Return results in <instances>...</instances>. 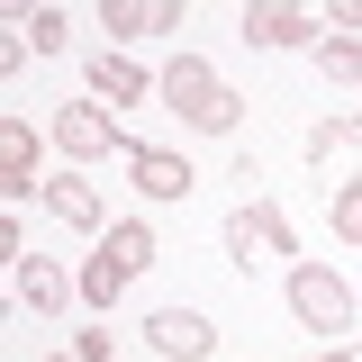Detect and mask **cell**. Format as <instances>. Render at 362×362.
Masks as SVG:
<instances>
[{
  "label": "cell",
  "mask_w": 362,
  "mask_h": 362,
  "mask_svg": "<svg viewBox=\"0 0 362 362\" xmlns=\"http://www.w3.org/2000/svg\"><path fill=\"white\" fill-rule=\"evenodd\" d=\"M308 163H362V118H317L308 127Z\"/></svg>",
  "instance_id": "12"
},
{
  "label": "cell",
  "mask_w": 362,
  "mask_h": 362,
  "mask_svg": "<svg viewBox=\"0 0 362 362\" xmlns=\"http://www.w3.org/2000/svg\"><path fill=\"white\" fill-rule=\"evenodd\" d=\"M73 362H82V354H73Z\"/></svg>",
  "instance_id": "22"
},
{
  "label": "cell",
  "mask_w": 362,
  "mask_h": 362,
  "mask_svg": "<svg viewBox=\"0 0 362 362\" xmlns=\"http://www.w3.org/2000/svg\"><path fill=\"white\" fill-rule=\"evenodd\" d=\"M127 173H136V190H145V199H190V181H199L173 145H127Z\"/></svg>",
  "instance_id": "5"
},
{
  "label": "cell",
  "mask_w": 362,
  "mask_h": 362,
  "mask_svg": "<svg viewBox=\"0 0 362 362\" xmlns=\"http://www.w3.org/2000/svg\"><path fill=\"white\" fill-rule=\"evenodd\" d=\"M45 209L64 226H100V190H90V181H45Z\"/></svg>",
  "instance_id": "13"
},
{
  "label": "cell",
  "mask_w": 362,
  "mask_h": 362,
  "mask_svg": "<svg viewBox=\"0 0 362 362\" xmlns=\"http://www.w3.org/2000/svg\"><path fill=\"white\" fill-rule=\"evenodd\" d=\"M290 308H299V326H317V335L335 344V326L354 317V290H344L326 263H299V272H290Z\"/></svg>",
  "instance_id": "2"
},
{
  "label": "cell",
  "mask_w": 362,
  "mask_h": 362,
  "mask_svg": "<svg viewBox=\"0 0 362 362\" xmlns=\"http://www.w3.org/2000/svg\"><path fill=\"white\" fill-rule=\"evenodd\" d=\"M145 335H154V354H173V362H209L218 354V326H209L199 308H154Z\"/></svg>",
  "instance_id": "4"
},
{
  "label": "cell",
  "mask_w": 362,
  "mask_h": 362,
  "mask_svg": "<svg viewBox=\"0 0 362 362\" xmlns=\"http://www.w3.org/2000/svg\"><path fill=\"white\" fill-rule=\"evenodd\" d=\"M335 28H362V0H335Z\"/></svg>",
  "instance_id": "19"
},
{
  "label": "cell",
  "mask_w": 362,
  "mask_h": 362,
  "mask_svg": "<svg viewBox=\"0 0 362 362\" xmlns=\"http://www.w3.org/2000/svg\"><path fill=\"white\" fill-rule=\"evenodd\" d=\"M308 362H354V344H344V335H335V344H326V354H308Z\"/></svg>",
  "instance_id": "20"
},
{
  "label": "cell",
  "mask_w": 362,
  "mask_h": 362,
  "mask_svg": "<svg viewBox=\"0 0 362 362\" xmlns=\"http://www.w3.org/2000/svg\"><path fill=\"white\" fill-rule=\"evenodd\" d=\"M28 37H37V54H54V45H64V9H37V18H28Z\"/></svg>",
  "instance_id": "18"
},
{
  "label": "cell",
  "mask_w": 362,
  "mask_h": 362,
  "mask_svg": "<svg viewBox=\"0 0 362 362\" xmlns=\"http://www.w3.org/2000/svg\"><path fill=\"white\" fill-rule=\"evenodd\" d=\"M109 37H173L181 28V0H100Z\"/></svg>",
  "instance_id": "7"
},
{
  "label": "cell",
  "mask_w": 362,
  "mask_h": 362,
  "mask_svg": "<svg viewBox=\"0 0 362 362\" xmlns=\"http://www.w3.org/2000/svg\"><path fill=\"white\" fill-rule=\"evenodd\" d=\"M0 190H9V199H28V190H37V136H28V118H9V127H0Z\"/></svg>",
  "instance_id": "9"
},
{
  "label": "cell",
  "mask_w": 362,
  "mask_h": 362,
  "mask_svg": "<svg viewBox=\"0 0 362 362\" xmlns=\"http://www.w3.org/2000/svg\"><path fill=\"white\" fill-rule=\"evenodd\" d=\"M118 290H127V272L109 263V254H90V272H82V299H100V308H109Z\"/></svg>",
  "instance_id": "16"
},
{
  "label": "cell",
  "mask_w": 362,
  "mask_h": 362,
  "mask_svg": "<svg viewBox=\"0 0 362 362\" xmlns=\"http://www.w3.org/2000/svg\"><path fill=\"white\" fill-rule=\"evenodd\" d=\"M18 299H28L37 317H54L64 299H73V281H64V272L45 263V254H18Z\"/></svg>",
  "instance_id": "11"
},
{
  "label": "cell",
  "mask_w": 362,
  "mask_h": 362,
  "mask_svg": "<svg viewBox=\"0 0 362 362\" xmlns=\"http://www.w3.org/2000/svg\"><path fill=\"white\" fill-rule=\"evenodd\" d=\"M90 100H109V109H136V100H145V73H136L127 54H90Z\"/></svg>",
  "instance_id": "10"
},
{
  "label": "cell",
  "mask_w": 362,
  "mask_h": 362,
  "mask_svg": "<svg viewBox=\"0 0 362 362\" xmlns=\"http://www.w3.org/2000/svg\"><path fill=\"white\" fill-rule=\"evenodd\" d=\"M335 235H344V245H362V181H344V190H335Z\"/></svg>",
  "instance_id": "17"
},
{
  "label": "cell",
  "mask_w": 362,
  "mask_h": 362,
  "mask_svg": "<svg viewBox=\"0 0 362 362\" xmlns=\"http://www.w3.org/2000/svg\"><path fill=\"white\" fill-rule=\"evenodd\" d=\"M54 145L90 163V154H109V145H127V136H118V118H109V109H90V100H73V109L54 118Z\"/></svg>",
  "instance_id": "6"
},
{
  "label": "cell",
  "mask_w": 362,
  "mask_h": 362,
  "mask_svg": "<svg viewBox=\"0 0 362 362\" xmlns=\"http://www.w3.org/2000/svg\"><path fill=\"white\" fill-rule=\"evenodd\" d=\"M317 64H326V82H362V45L354 37H317Z\"/></svg>",
  "instance_id": "15"
},
{
  "label": "cell",
  "mask_w": 362,
  "mask_h": 362,
  "mask_svg": "<svg viewBox=\"0 0 362 362\" xmlns=\"http://www.w3.org/2000/svg\"><path fill=\"white\" fill-rule=\"evenodd\" d=\"M100 254H109V263H118V272H127V281H136V272H145V263H154V235H145V226H109V245H100Z\"/></svg>",
  "instance_id": "14"
},
{
  "label": "cell",
  "mask_w": 362,
  "mask_h": 362,
  "mask_svg": "<svg viewBox=\"0 0 362 362\" xmlns=\"http://www.w3.org/2000/svg\"><path fill=\"white\" fill-rule=\"evenodd\" d=\"M9 9H18V18H28V9H37V0H9Z\"/></svg>",
  "instance_id": "21"
},
{
  "label": "cell",
  "mask_w": 362,
  "mask_h": 362,
  "mask_svg": "<svg viewBox=\"0 0 362 362\" xmlns=\"http://www.w3.org/2000/svg\"><path fill=\"white\" fill-rule=\"evenodd\" d=\"M245 37L254 45H299L308 37V0H254L245 9Z\"/></svg>",
  "instance_id": "8"
},
{
  "label": "cell",
  "mask_w": 362,
  "mask_h": 362,
  "mask_svg": "<svg viewBox=\"0 0 362 362\" xmlns=\"http://www.w3.org/2000/svg\"><path fill=\"white\" fill-rule=\"evenodd\" d=\"M163 100H173V109H181V118H190L199 136H226L235 118H245V100H235V90H226L218 73L199 64V54H181L173 73H163Z\"/></svg>",
  "instance_id": "1"
},
{
  "label": "cell",
  "mask_w": 362,
  "mask_h": 362,
  "mask_svg": "<svg viewBox=\"0 0 362 362\" xmlns=\"http://www.w3.org/2000/svg\"><path fill=\"white\" fill-rule=\"evenodd\" d=\"M226 254L254 272V263H272V254H290V226H281V209L272 199H245L235 218H226Z\"/></svg>",
  "instance_id": "3"
}]
</instances>
